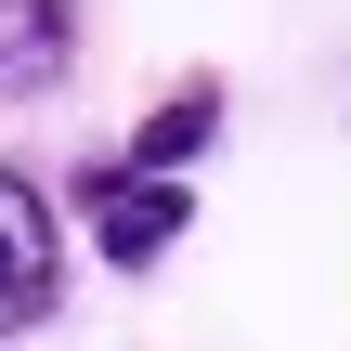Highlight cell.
<instances>
[{"label":"cell","mask_w":351,"mask_h":351,"mask_svg":"<svg viewBox=\"0 0 351 351\" xmlns=\"http://www.w3.org/2000/svg\"><path fill=\"white\" fill-rule=\"evenodd\" d=\"M78 65V13L65 0H0V104H39Z\"/></svg>","instance_id":"cell-3"},{"label":"cell","mask_w":351,"mask_h":351,"mask_svg":"<svg viewBox=\"0 0 351 351\" xmlns=\"http://www.w3.org/2000/svg\"><path fill=\"white\" fill-rule=\"evenodd\" d=\"M65 313V221H52V195L0 156V339H26V326H52Z\"/></svg>","instance_id":"cell-2"},{"label":"cell","mask_w":351,"mask_h":351,"mask_svg":"<svg viewBox=\"0 0 351 351\" xmlns=\"http://www.w3.org/2000/svg\"><path fill=\"white\" fill-rule=\"evenodd\" d=\"M78 221H91V247H104L117 274H156V261L182 247L195 195H182V169H143V156H104V169H78Z\"/></svg>","instance_id":"cell-1"},{"label":"cell","mask_w":351,"mask_h":351,"mask_svg":"<svg viewBox=\"0 0 351 351\" xmlns=\"http://www.w3.org/2000/svg\"><path fill=\"white\" fill-rule=\"evenodd\" d=\"M208 130H221V91H208V78H182V91H169V104H156V117L130 130V156H143V169H182V156H195Z\"/></svg>","instance_id":"cell-4"}]
</instances>
